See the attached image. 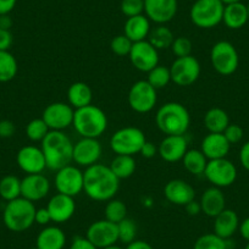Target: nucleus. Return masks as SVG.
<instances>
[{
    "label": "nucleus",
    "instance_id": "nucleus-30",
    "mask_svg": "<svg viewBox=\"0 0 249 249\" xmlns=\"http://www.w3.org/2000/svg\"><path fill=\"white\" fill-rule=\"evenodd\" d=\"M231 124L229 114L221 107H212L204 115V126L209 133H224Z\"/></svg>",
    "mask_w": 249,
    "mask_h": 249
},
{
    "label": "nucleus",
    "instance_id": "nucleus-12",
    "mask_svg": "<svg viewBox=\"0 0 249 249\" xmlns=\"http://www.w3.org/2000/svg\"><path fill=\"white\" fill-rule=\"evenodd\" d=\"M57 193L73 197L83 192V171L75 165H68L57 170L54 178Z\"/></svg>",
    "mask_w": 249,
    "mask_h": 249
},
{
    "label": "nucleus",
    "instance_id": "nucleus-19",
    "mask_svg": "<svg viewBox=\"0 0 249 249\" xmlns=\"http://www.w3.org/2000/svg\"><path fill=\"white\" fill-rule=\"evenodd\" d=\"M50 191V182L43 174L26 175L21 179V197L35 203L44 199Z\"/></svg>",
    "mask_w": 249,
    "mask_h": 249
},
{
    "label": "nucleus",
    "instance_id": "nucleus-46",
    "mask_svg": "<svg viewBox=\"0 0 249 249\" xmlns=\"http://www.w3.org/2000/svg\"><path fill=\"white\" fill-rule=\"evenodd\" d=\"M14 37L10 30H3L0 28V52L3 50H9L13 45Z\"/></svg>",
    "mask_w": 249,
    "mask_h": 249
},
{
    "label": "nucleus",
    "instance_id": "nucleus-1",
    "mask_svg": "<svg viewBox=\"0 0 249 249\" xmlns=\"http://www.w3.org/2000/svg\"><path fill=\"white\" fill-rule=\"evenodd\" d=\"M120 179L109 166L92 165L83 171V192L95 202H107L119 192Z\"/></svg>",
    "mask_w": 249,
    "mask_h": 249
},
{
    "label": "nucleus",
    "instance_id": "nucleus-9",
    "mask_svg": "<svg viewBox=\"0 0 249 249\" xmlns=\"http://www.w3.org/2000/svg\"><path fill=\"white\" fill-rule=\"evenodd\" d=\"M202 72V66L197 57L193 55L183 57H176L170 66L171 82L179 87H188L197 82Z\"/></svg>",
    "mask_w": 249,
    "mask_h": 249
},
{
    "label": "nucleus",
    "instance_id": "nucleus-17",
    "mask_svg": "<svg viewBox=\"0 0 249 249\" xmlns=\"http://www.w3.org/2000/svg\"><path fill=\"white\" fill-rule=\"evenodd\" d=\"M178 9L177 0H144V15L157 25L174 20Z\"/></svg>",
    "mask_w": 249,
    "mask_h": 249
},
{
    "label": "nucleus",
    "instance_id": "nucleus-43",
    "mask_svg": "<svg viewBox=\"0 0 249 249\" xmlns=\"http://www.w3.org/2000/svg\"><path fill=\"white\" fill-rule=\"evenodd\" d=\"M193 44L190 38L187 37H177L174 39L171 45V50L176 57H183L192 55Z\"/></svg>",
    "mask_w": 249,
    "mask_h": 249
},
{
    "label": "nucleus",
    "instance_id": "nucleus-35",
    "mask_svg": "<svg viewBox=\"0 0 249 249\" xmlns=\"http://www.w3.org/2000/svg\"><path fill=\"white\" fill-rule=\"evenodd\" d=\"M0 197L6 202L21 197V179L14 175H8L0 179Z\"/></svg>",
    "mask_w": 249,
    "mask_h": 249
},
{
    "label": "nucleus",
    "instance_id": "nucleus-11",
    "mask_svg": "<svg viewBox=\"0 0 249 249\" xmlns=\"http://www.w3.org/2000/svg\"><path fill=\"white\" fill-rule=\"evenodd\" d=\"M204 176L214 187L226 188L236 181L237 167L227 158L208 160Z\"/></svg>",
    "mask_w": 249,
    "mask_h": 249
},
{
    "label": "nucleus",
    "instance_id": "nucleus-3",
    "mask_svg": "<svg viewBox=\"0 0 249 249\" xmlns=\"http://www.w3.org/2000/svg\"><path fill=\"white\" fill-rule=\"evenodd\" d=\"M155 122L164 135L184 136L191 126V115L181 103L169 102L158 109Z\"/></svg>",
    "mask_w": 249,
    "mask_h": 249
},
{
    "label": "nucleus",
    "instance_id": "nucleus-5",
    "mask_svg": "<svg viewBox=\"0 0 249 249\" xmlns=\"http://www.w3.org/2000/svg\"><path fill=\"white\" fill-rule=\"evenodd\" d=\"M35 203L20 197L6 203L3 221L6 229L13 232H23L35 224Z\"/></svg>",
    "mask_w": 249,
    "mask_h": 249
},
{
    "label": "nucleus",
    "instance_id": "nucleus-14",
    "mask_svg": "<svg viewBox=\"0 0 249 249\" xmlns=\"http://www.w3.org/2000/svg\"><path fill=\"white\" fill-rule=\"evenodd\" d=\"M86 238L98 249L116 244V242L119 241L117 224L107 221V219L94 221L87 229Z\"/></svg>",
    "mask_w": 249,
    "mask_h": 249
},
{
    "label": "nucleus",
    "instance_id": "nucleus-55",
    "mask_svg": "<svg viewBox=\"0 0 249 249\" xmlns=\"http://www.w3.org/2000/svg\"><path fill=\"white\" fill-rule=\"evenodd\" d=\"M13 26V20L9 15H1L0 16V28L3 30H10Z\"/></svg>",
    "mask_w": 249,
    "mask_h": 249
},
{
    "label": "nucleus",
    "instance_id": "nucleus-54",
    "mask_svg": "<svg viewBox=\"0 0 249 249\" xmlns=\"http://www.w3.org/2000/svg\"><path fill=\"white\" fill-rule=\"evenodd\" d=\"M239 233L241 236L246 239L247 242H249V217L244 219L243 221L239 224Z\"/></svg>",
    "mask_w": 249,
    "mask_h": 249
},
{
    "label": "nucleus",
    "instance_id": "nucleus-25",
    "mask_svg": "<svg viewBox=\"0 0 249 249\" xmlns=\"http://www.w3.org/2000/svg\"><path fill=\"white\" fill-rule=\"evenodd\" d=\"M239 217L232 209H225L214 217V233L224 239H230L239 229Z\"/></svg>",
    "mask_w": 249,
    "mask_h": 249
},
{
    "label": "nucleus",
    "instance_id": "nucleus-39",
    "mask_svg": "<svg viewBox=\"0 0 249 249\" xmlns=\"http://www.w3.org/2000/svg\"><path fill=\"white\" fill-rule=\"evenodd\" d=\"M49 127H48L42 117L31 120L27 126H26V136L32 142H42L45 136L49 133Z\"/></svg>",
    "mask_w": 249,
    "mask_h": 249
},
{
    "label": "nucleus",
    "instance_id": "nucleus-45",
    "mask_svg": "<svg viewBox=\"0 0 249 249\" xmlns=\"http://www.w3.org/2000/svg\"><path fill=\"white\" fill-rule=\"evenodd\" d=\"M15 124L10 120H1L0 121V137L10 138L15 135Z\"/></svg>",
    "mask_w": 249,
    "mask_h": 249
},
{
    "label": "nucleus",
    "instance_id": "nucleus-28",
    "mask_svg": "<svg viewBox=\"0 0 249 249\" xmlns=\"http://www.w3.org/2000/svg\"><path fill=\"white\" fill-rule=\"evenodd\" d=\"M249 21L248 9L243 3H234L225 5L224 16H222V22L225 23L230 30H239L244 27Z\"/></svg>",
    "mask_w": 249,
    "mask_h": 249
},
{
    "label": "nucleus",
    "instance_id": "nucleus-27",
    "mask_svg": "<svg viewBox=\"0 0 249 249\" xmlns=\"http://www.w3.org/2000/svg\"><path fill=\"white\" fill-rule=\"evenodd\" d=\"M65 244V233L57 226H45L36 241V247L39 249H64Z\"/></svg>",
    "mask_w": 249,
    "mask_h": 249
},
{
    "label": "nucleus",
    "instance_id": "nucleus-58",
    "mask_svg": "<svg viewBox=\"0 0 249 249\" xmlns=\"http://www.w3.org/2000/svg\"><path fill=\"white\" fill-rule=\"evenodd\" d=\"M244 249H249V242H248V243H247V246H246V248H244Z\"/></svg>",
    "mask_w": 249,
    "mask_h": 249
},
{
    "label": "nucleus",
    "instance_id": "nucleus-22",
    "mask_svg": "<svg viewBox=\"0 0 249 249\" xmlns=\"http://www.w3.org/2000/svg\"><path fill=\"white\" fill-rule=\"evenodd\" d=\"M188 150V142L184 136H165L158 145V155L166 162H177L183 159Z\"/></svg>",
    "mask_w": 249,
    "mask_h": 249
},
{
    "label": "nucleus",
    "instance_id": "nucleus-37",
    "mask_svg": "<svg viewBox=\"0 0 249 249\" xmlns=\"http://www.w3.org/2000/svg\"><path fill=\"white\" fill-rule=\"evenodd\" d=\"M230 239H224L215 233H205L198 237L193 249H230Z\"/></svg>",
    "mask_w": 249,
    "mask_h": 249
},
{
    "label": "nucleus",
    "instance_id": "nucleus-26",
    "mask_svg": "<svg viewBox=\"0 0 249 249\" xmlns=\"http://www.w3.org/2000/svg\"><path fill=\"white\" fill-rule=\"evenodd\" d=\"M150 20L142 14V15L127 18L124 26V35L130 38L133 43L147 40L150 33Z\"/></svg>",
    "mask_w": 249,
    "mask_h": 249
},
{
    "label": "nucleus",
    "instance_id": "nucleus-4",
    "mask_svg": "<svg viewBox=\"0 0 249 249\" xmlns=\"http://www.w3.org/2000/svg\"><path fill=\"white\" fill-rule=\"evenodd\" d=\"M73 128L83 138H99L107 128V116L103 109L89 104L75 110Z\"/></svg>",
    "mask_w": 249,
    "mask_h": 249
},
{
    "label": "nucleus",
    "instance_id": "nucleus-13",
    "mask_svg": "<svg viewBox=\"0 0 249 249\" xmlns=\"http://www.w3.org/2000/svg\"><path fill=\"white\" fill-rule=\"evenodd\" d=\"M75 109L69 103L55 102L43 110L42 119L50 131H64L73 122Z\"/></svg>",
    "mask_w": 249,
    "mask_h": 249
},
{
    "label": "nucleus",
    "instance_id": "nucleus-42",
    "mask_svg": "<svg viewBox=\"0 0 249 249\" xmlns=\"http://www.w3.org/2000/svg\"><path fill=\"white\" fill-rule=\"evenodd\" d=\"M120 10L126 18L144 14V0H121Z\"/></svg>",
    "mask_w": 249,
    "mask_h": 249
},
{
    "label": "nucleus",
    "instance_id": "nucleus-24",
    "mask_svg": "<svg viewBox=\"0 0 249 249\" xmlns=\"http://www.w3.org/2000/svg\"><path fill=\"white\" fill-rule=\"evenodd\" d=\"M202 205V213H204L207 216L215 217L226 209V198L222 193L221 188L217 187H209L204 191L199 200Z\"/></svg>",
    "mask_w": 249,
    "mask_h": 249
},
{
    "label": "nucleus",
    "instance_id": "nucleus-53",
    "mask_svg": "<svg viewBox=\"0 0 249 249\" xmlns=\"http://www.w3.org/2000/svg\"><path fill=\"white\" fill-rule=\"evenodd\" d=\"M124 249H154V248H153L148 242L136 239V241H133L132 243L127 244V247H126Z\"/></svg>",
    "mask_w": 249,
    "mask_h": 249
},
{
    "label": "nucleus",
    "instance_id": "nucleus-10",
    "mask_svg": "<svg viewBox=\"0 0 249 249\" xmlns=\"http://www.w3.org/2000/svg\"><path fill=\"white\" fill-rule=\"evenodd\" d=\"M158 102V93L147 80H141L133 83L128 90V105L138 114H147L155 107Z\"/></svg>",
    "mask_w": 249,
    "mask_h": 249
},
{
    "label": "nucleus",
    "instance_id": "nucleus-16",
    "mask_svg": "<svg viewBox=\"0 0 249 249\" xmlns=\"http://www.w3.org/2000/svg\"><path fill=\"white\" fill-rule=\"evenodd\" d=\"M103 148L98 138H81L73 143L72 161L82 167H89L97 164L102 157Z\"/></svg>",
    "mask_w": 249,
    "mask_h": 249
},
{
    "label": "nucleus",
    "instance_id": "nucleus-59",
    "mask_svg": "<svg viewBox=\"0 0 249 249\" xmlns=\"http://www.w3.org/2000/svg\"><path fill=\"white\" fill-rule=\"evenodd\" d=\"M247 9H248V16H249V3H248V5H247Z\"/></svg>",
    "mask_w": 249,
    "mask_h": 249
},
{
    "label": "nucleus",
    "instance_id": "nucleus-23",
    "mask_svg": "<svg viewBox=\"0 0 249 249\" xmlns=\"http://www.w3.org/2000/svg\"><path fill=\"white\" fill-rule=\"evenodd\" d=\"M231 144L224 133H208L200 143V150L208 160L226 158Z\"/></svg>",
    "mask_w": 249,
    "mask_h": 249
},
{
    "label": "nucleus",
    "instance_id": "nucleus-47",
    "mask_svg": "<svg viewBox=\"0 0 249 249\" xmlns=\"http://www.w3.org/2000/svg\"><path fill=\"white\" fill-rule=\"evenodd\" d=\"M52 221V217H50L49 212H48L47 208H39V209L36 210L35 215V224L42 225V226H48Z\"/></svg>",
    "mask_w": 249,
    "mask_h": 249
},
{
    "label": "nucleus",
    "instance_id": "nucleus-36",
    "mask_svg": "<svg viewBox=\"0 0 249 249\" xmlns=\"http://www.w3.org/2000/svg\"><path fill=\"white\" fill-rule=\"evenodd\" d=\"M104 216L107 221L119 224L120 221L127 217V207L122 200L112 198V199L107 200V205H105Z\"/></svg>",
    "mask_w": 249,
    "mask_h": 249
},
{
    "label": "nucleus",
    "instance_id": "nucleus-41",
    "mask_svg": "<svg viewBox=\"0 0 249 249\" xmlns=\"http://www.w3.org/2000/svg\"><path fill=\"white\" fill-rule=\"evenodd\" d=\"M133 42L124 35H119L114 37L110 42V49L117 56H128L132 49Z\"/></svg>",
    "mask_w": 249,
    "mask_h": 249
},
{
    "label": "nucleus",
    "instance_id": "nucleus-18",
    "mask_svg": "<svg viewBox=\"0 0 249 249\" xmlns=\"http://www.w3.org/2000/svg\"><path fill=\"white\" fill-rule=\"evenodd\" d=\"M16 162L18 167L27 175L42 174L47 169L42 148L36 145H25L21 148L16 155Z\"/></svg>",
    "mask_w": 249,
    "mask_h": 249
},
{
    "label": "nucleus",
    "instance_id": "nucleus-57",
    "mask_svg": "<svg viewBox=\"0 0 249 249\" xmlns=\"http://www.w3.org/2000/svg\"><path fill=\"white\" fill-rule=\"evenodd\" d=\"M103 249H124L122 247L120 246H116V244H112V246H109V247H105V248Z\"/></svg>",
    "mask_w": 249,
    "mask_h": 249
},
{
    "label": "nucleus",
    "instance_id": "nucleus-32",
    "mask_svg": "<svg viewBox=\"0 0 249 249\" xmlns=\"http://www.w3.org/2000/svg\"><path fill=\"white\" fill-rule=\"evenodd\" d=\"M109 167L119 179L128 178L136 171V160L131 155H116Z\"/></svg>",
    "mask_w": 249,
    "mask_h": 249
},
{
    "label": "nucleus",
    "instance_id": "nucleus-51",
    "mask_svg": "<svg viewBox=\"0 0 249 249\" xmlns=\"http://www.w3.org/2000/svg\"><path fill=\"white\" fill-rule=\"evenodd\" d=\"M18 0H0V16L9 15L15 9Z\"/></svg>",
    "mask_w": 249,
    "mask_h": 249
},
{
    "label": "nucleus",
    "instance_id": "nucleus-33",
    "mask_svg": "<svg viewBox=\"0 0 249 249\" xmlns=\"http://www.w3.org/2000/svg\"><path fill=\"white\" fill-rule=\"evenodd\" d=\"M174 33L165 25H158L157 27L150 30L147 40L158 50L169 49L174 43Z\"/></svg>",
    "mask_w": 249,
    "mask_h": 249
},
{
    "label": "nucleus",
    "instance_id": "nucleus-29",
    "mask_svg": "<svg viewBox=\"0 0 249 249\" xmlns=\"http://www.w3.org/2000/svg\"><path fill=\"white\" fill-rule=\"evenodd\" d=\"M93 92L85 82H75L69 87L68 100L73 109H81L92 104Z\"/></svg>",
    "mask_w": 249,
    "mask_h": 249
},
{
    "label": "nucleus",
    "instance_id": "nucleus-2",
    "mask_svg": "<svg viewBox=\"0 0 249 249\" xmlns=\"http://www.w3.org/2000/svg\"><path fill=\"white\" fill-rule=\"evenodd\" d=\"M40 143L48 169L57 171L72 162L73 143L64 131H49Z\"/></svg>",
    "mask_w": 249,
    "mask_h": 249
},
{
    "label": "nucleus",
    "instance_id": "nucleus-34",
    "mask_svg": "<svg viewBox=\"0 0 249 249\" xmlns=\"http://www.w3.org/2000/svg\"><path fill=\"white\" fill-rule=\"evenodd\" d=\"M18 65L16 57L9 50L0 52V82H10L16 77Z\"/></svg>",
    "mask_w": 249,
    "mask_h": 249
},
{
    "label": "nucleus",
    "instance_id": "nucleus-40",
    "mask_svg": "<svg viewBox=\"0 0 249 249\" xmlns=\"http://www.w3.org/2000/svg\"><path fill=\"white\" fill-rule=\"evenodd\" d=\"M117 232H119V241L124 244H130L136 241L137 236V225L130 217H126L117 224Z\"/></svg>",
    "mask_w": 249,
    "mask_h": 249
},
{
    "label": "nucleus",
    "instance_id": "nucleus-31",
    "mask_svg": "<svg viewBox=\"0 0 249 249\" xmlns=\"http://www.w3.org/2000/svg\"><path fill=\"white\" fill-rule=\"evenodd\" d=\"M182 162L186 171L195 176H199V175H204L208 159L200 149H188L182 159Z\"/></svg>",
    "mask_w": 249,
    "mask_h": 249
},
{
    "label": "nucleus",
    "instance_id": "nucleus-38",
    "mask_svg": "<svg viewBox=\"0 0 249 249\" xmlns=\"http://www.w3.org/2000/svg\"><path fill=\"white\" fill-rule=\"evenodd\" d=\"M148 83L155 89H162L171 82V73H170V68L166 66L158 65L148 72Z\"/></svg>",
    "mask_w": 249,
    "mask_h": 249
},
{
    "label": "nucleus",
    "instance_id": "nucleus-50",
    "mask_svg": "<svg viewBox=\"0 0 249 249\" xmlns=\"http://www.w3.org/2000/svg\"><path fill=\"white\" fill-rule=\"evenodd\" d=\"M239 162L247 171H249V141L244 143L239 150Z\"/></svg>",
    "mask_w": 249,
    "mask_h": 249
},
{
    "label": "nucleus",
    "instance_id": "nucleus-6",
    "mask_svg": "<svg viewBox=\"0 0 249 249\" xmlns=\"http://www.w3.org/2000/svg\"><path fill=\"white\" fill-rule=\"evenodd\" d=\"M225 5L220 0H196L190 10L193 25L203 30H210L222 22Z\"/></svg>",
    "mask_w": 249,
    "mask_h": 249
},
{
    "label": "nucleus",
    "instance_id": "nucleus-15",
    "mask_svg": "<svg viewBox=\"0 0 249 249\" xmlns=\"http://www.w3.org/2000/svg\"><path fill=\"white\" fill-rule=\"evenodd\" d=\"M128 57L133 68L142 72L148 73L159 65V50L155 49L148 40L133 43Z\"/></svg>",
    "mask_w": 249,
    "mask_h": 249
},
{
    "label": "nucleus",
    "instance_id": "nucleus-8",
    "mask_svg": "<svg viewBox=\"0 0 249 249\" xmlns=\"http://www.w3.org/2000/svg\"><path fill=\"white\" fill-rule=\"evenodd\" d=\"M210 62L219 75L230 76L238 69V52L232 43L227 40H219L210 50Z\"/></svg>",
    "mask_w": 249,
    "mask_h": 249
},
{
    "label": "nucleus",
    "instance_id": "nucleus-52",
    "mask_svg": "<svg viewBox=\"0 0 249 249\" xmlns=\"http://www.w3.org/2000/svg\"><path fill=\"white\" fill-rule=\"evenodd\" d=\"M184 208H186L187 214L191 215V216H197V215H199L202 213V205L196 199L190 202L187 205H184Z\"/></svg>",
    "mask_w": 249,
    "mask_h": 249
},
{
    "label": "nucleus",
    "instance_id": "nucleus-48",
    "mask_svg": "<svg viewBox=\"0 0 249 249\" xmlns=\"http://www.w3.org/2000/svg\"><path fill=\"white\" fill-rule=\"evenodd\" d=\"M140 154L143 158H145V159H152L155 155H158V147L154 143L149 142V141H145V143L141 148Z\"/></svg>",
    "mask_w": 249,
    "mask_h": 249
},
{
    "label": "nucleus",
    "instance_id": "nucleus-60",
    "mask_svg": "<svg viewBox=\"0 0 249 249\" xmlns=\"http://www.w3.org/2000/svg\"><path fill=\"white\" fill-rule=\"evenodd\" d=\"M31 249H39V248H37V247H35V248H31Z\"/></svg>",
    "mask_w": 249,
    "mask_h": 249
},
{
    "label": "nucleus",
    "instance_id": "nucleus-44",
    "mask_svg": "<svg viewBox=\"0 0 249 249\" xmlns=\"http://www.w3.org/2000/svg\"><path fill=\"white\" fill-rule=\"evenodd\" d=\"M224 136L229 141L230 144H237L243 138V128L237 124H230L224 131Z\"/></svg>",
    "mask_w": 249,
    "mask_h": 249
},
{
    "label": "nucleus",
    "instance_id": "nucleus-56",
    "mask_svg": "<svg viewBox=\"0 0 249 249\" xmlns=\"http://www.w3.org/2000/svg\"><path fill=\"white\" fill-rule=\"evenodd\" d=\"M224 5H229V4H234V3H241L242 0H220Z\"/></svg>",
    "mask_w": 249,
    "mask_h": 249
},
{
    "label": "nucleus",
    "instance_id": "nucleus-7",
    "mask_svg": "<svg viewBox=\"0 0 249 249\" xmlns=\"http://www.w3.org/2000/svg\"><path fill=\"white\" fill-rule=\"evenodd\" d=\"M147 138L141 128L133 126H126L117 130L110 138V148L116 155H133L140 154L142 145Z\"/></svg>",
    "mask_w": 249,
    "mask_h": 249
},
{
    "label": "nucleus",
    "instance_id": "nucleus-21",
    "mask_svg": "<svg viewBox=\"0 0 249 249\" xmlns=\"http://www.w3.org/2000/svg\"><path fill=\"white\" fill-rule=\"evenodd\" d=\"M49 212L52 221L55 224H64L73 216L76 212V203L73 197L56 193L53 196L45 207Z\"/></svg>",
    "mask_w": 249,
    "mask_h": 249
},
{
    "label": "nucleus",
    "instance_id": "nucleus-49",
    "mask_svg": "<svg viewBox=\"0 0 249 249\" xmlns=\"http://www.w3.org/2000/svg\"><path fill=\"white\" fill-rule=\"evenodd\" d=\"M70 249H98L97 247L93 246L86 237L77 236L72 239Z\"/></svg>",
    "mask_w": 249,
    "mask_h": 249
},
{
    "label": "nucleus",
    "instance_id": "nucleus-20",
    "mask_svg": "<svg viewBox=\"0 0 249 249\" xmlns=\"http://www.w3.org/2000/svg\"><path fill=\"white\" fill-rule=\"evenodd\" d=\"M164 196L167 202L178 207H184L195 200L196 191L187 181L181 178L170 179L164 187Z\"/></svg>",
    "mask_w": 249,
    "mask_h": 249
}]
</instances>
